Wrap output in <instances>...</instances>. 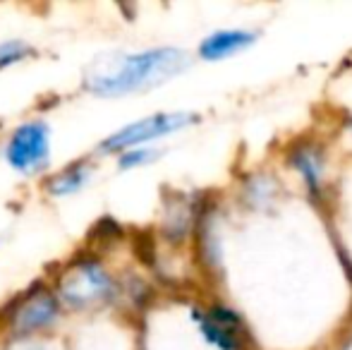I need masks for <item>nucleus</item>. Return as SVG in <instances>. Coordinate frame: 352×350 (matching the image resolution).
Returning a JSON list of instances; mask_svg holds the SVG:
<instances>
[{
    "label": "nucleus",
    "mask_w": 352,
    "mask_h": 350,
    "mask_svg": "<svg viewBox=\"0 0 352 350\" xmlns=\"http://www.w3.org/2000/svg\"><path fill=\"white\" fill-rule=\"evenodd\" d=\"M36 56H38V48L29 39L22 36L0 39V72L24 65V63L34 61Z\"/></svg>",
    "instance_id": "9"
},
{
    "label": "nucleus",
    "mask_w": 352,
    "mask_h": 350,
    "mask_svg": "<svg viewBox=\"0 0 352 350\" xmlns=\"http://www.w3.org/2000/svg\"><path fill=\"white\" fill-rule=\"evenodd\" d=\"M252 43H254V34L252 32H242V29L213 32L199 43V58H204L209 63L226 61V58L235 56L237 51L252 46Z\"/></svg>",
    "instance_id": "8"
},
{
    "label": "nucleus",
    "mask_w": 352,
    "mask_h": 350,
    "mask_svg": "<svg viewBox=\"0 0 352 350\" xmlns=\"http://www.w3.org/2000/svg\"><path fill=\"white\" fill-rule=\"evenodd\" d=\"M199 120L197 113L185 111H161L144 116L140 120H132L118 130L108 132L101 142L96 144V156L108 159V156H120L130 149H142V146H156V142L185 130Z\"/></svg>",
    "instance_id": "5"
},
{
    "label": "nucleus",
    "mask_w": 352,
    "mask_h": 350,
    "mask_svg": "<svg viewBox=\"0 0 352 350\" xmlns=\"http://www.w3.org/2000/svg\"><path fill=\"white\" fill-rule=\"evenodd\" d=\"M295 164H297V168L302 171V175H305L307 180H311V182L319 180V164H316V159L309 154V151H300V154H297V159H295Z\"/></svg>",
    "instance_id": "11"
},
{
    "label": "nucleus",
    "mask_w": 352,
    "mask_h": 350,
    "mask_svg": "<svg viewBox=\"0 0 352 350\" xmlns=\"http://www.w3.org/2000/svg\"><path fill=\"white\" fill-rule=\"evenodd\" d=\"M199 331L211 346L218 350H237L240 348V319L235 312L226 307H211L206 312H197Z\"/></svg>",
    "instance_id": "7"
},
{
    "label": "nucleus",
    "mask_w": 352,
    "mask_h": 350,
    "mask_svg": "<svg viewBox=\"0 0 352 350\" xmlns=\"http://www.w3.org/2000/svg\"><path fill=\"white\" fill-rule=\"evenodd\" d=\"M65 314H98L116 307L122 283L98 252H82L67 259L48 281Z\"/></svg>",
    "instance_id": "2"
},
{
    "label": "nucleus",
    "mask_w": 352,
    "mask_h": 350,
    "mask_svg": "<svg viewBox=\"0 0 352 350\" xmlns=\"http://www.w3.org/2000/svg\"><path fill=\"white\" fill-rule=\"evenodd\" d=\"M3 164L19 177H41L51 173L53 127L46 118L34 116L17 122L0 144Z\"/></svg>",
    "instance_id": "4"
},
{
    "label": "nucleus",
    "mask_w": 352,
    "mask_h": 350,
    "mask_svg": "<svg viewBox=\"0 0 352 350\" xmlns=\"http://www.w3.org/2000/svg\"><path fill=\"white\" fill-rule=\"evenodd\" d=\"M65 309L60 307L56 293L48 283H34L17 295L3 309V329L8 338L22 341H46L65 322Z\"/></svg>",
    "instance_id": "3"
},
{
    "label": "nucleus",
    "mask_w": 352,
    "mask_h": 350,
    "mask_svg": "<svg viewBox=\"0 0 352 350\" xmlns=\"http://www.w3.org/2000/svg\"><path fill=\"white\" fill-rule=\"evenodd\" d=\"M161 151L156 146H142V149H130L125 154L116 156V166L120 171H135V168H144V166L153 164L158 159Z\"/></svg>",
    "instance_id": "10"
},
{
    "label": "nucleus",
    "mask_w": 352,
    "mask_h": 350,
    "mask_svg": "<svg viewBox=\"0 0 352 350\" xmlns=\"http://www.w3.org/2000/svg\"><path fill=\"white\" fill-rule=\"evenodd\" d=\"M190 65L185 51L173 46L103 53L84 70L82 89L94 98H127L163 85Z\"/></svg>",
    "instance_id": "1"
},
{
    "label": "nucleus",
    "mask_w": 352,
    "mask_h": 350,
    "mask_svg": "<svg viewBox=\"0 0 352 350\" xmlns=\"http://www.w3.org/2000/svg\"><path fill=\"white\" fill-rule=\"evenodd\" d=\"M94 175H96V164H94L91 156L74 159L46 175L43 195L53 201L72 199V197H79L82 192H87V187L94 182Z\"/></svg>",
    "instance_id": "6"
}]
</instances>
